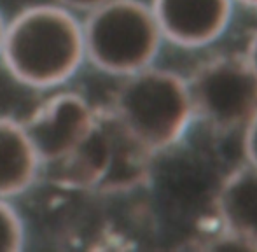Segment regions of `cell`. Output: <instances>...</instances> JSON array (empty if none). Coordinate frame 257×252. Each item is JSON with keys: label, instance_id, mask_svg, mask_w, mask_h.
<instances>
[{"label": "cell", "instance_id": "cell-1", "mask_svg": "<svg viewBox=\"0 0 257 252\" xmlns=\"http://www.w3.org/2000/svg\"><path fill=\"white\" fill-rule=\"evenodd\" d=\"M0 63L25 88L68 86L86 65L82 14L56 0L23 7L7 20Z\"/></svg>", "mask_w": 257, "mask_h": 252}, {"label": "cell", "instance_id": "cell-2", "mask_svg": "<svg viewBox=\"0 0 257 252\" xmlns=\"http://www.w3.org/2000/svg\"><path fill=\"white\" fill-rule=\"evenodd\" d=\"M154 158L107 105L98 107L95 123L79 146L44 170V175L68 191L102 198L126 196L151 181Z\"/></svg>", "mask_w": 257, "mask_h": 252}, {"label": "cell", "instance_id": "cell-3", "mask_svg": "<svg viewBox=\"0 0 257 252\" xmlns=\"http://www.w3.org/2000/svg\"><path fill=\"white\" fill-rule=\"evenodd\" d=\"M108 107L153 154L175 147L194 121L186 77L156 65L122 77Z\"/></svg>", "mask_w": 257, "mask_h": 252}, {"label": "cell", "instance_id": "cell-4", "mask_svg": "<svg viewBox=\"0 0 257 252\" xmlns=\"http://www.w3.org/2000/svg\"><path fill=\"white\" fill-rule=\"evenodd\" d=\"M86 63L122 79L154 65L165 42L151 4L107 0L82 14Z\"/></svg>", "mask_w": 257, "mask_h": 252}, {"label": "cell", "instance_id": "cell-5", "mask_svg": "<svg viewBox=\"0 0 257 252\" xmlns=\"http://www.w3.org/2000/svg\"><path fill=\"white\" fill-rule=\"evenodd\" d=\"M186 81L194 121L217 135L241 130L257 112V75L243 53L206 58Z\"/></svg>", "mask_w": 257, "mask_h": 252}, {"label": "cell", "instance_id": "cell-6", "mask_svg": "<svg viewBox=\"0 0 257 252\" xmlns=\"http://www.w3.org/2000/svg\"><path fill=\"white\" fill-rule=\"evenodd\" d=\"M48 95L23 119L44 170L67 158L88 135L98 107L82 93L67 86L46 91Z\"/></svg>", "mask_w": 257, "mask_h": 252}, {"label": "cell", "instance_id": "cell-7", "mask_svg": "<svg viewBox=\"0 0 257 252\" xmlns=\"http://www.w3.org/2000/svg\"><path fill=\"white\" fill-rule=\"evenodd\" d=\"M219 233L213 249L257 250V167L243 163L224 177L213 200Z\"/></svg>", "mask_w": 257, "mask_h": 252}, {"label": "cell", "instance_id": "cell-8", "mask_svg": "<svg viewBox=\"0 0 257 252\" xmlns=\"http://www.w3.org/2000/svg\"><path fill=\"white\" fill-rule=\"evenodd\" d=\"M234 4V0H153L151 7L165 41L196 49L222 37Z\"/></svg>", "mask_w": 257, "mask_h": 252}, {"label": "cell", "instance_id": "cell-9", "mask_svg": "<svg viewBox=\"0 0 257 252\" xmlns=\"http://www.w3.org/2000/svg\"><path fill=\"white\" fill-rule=\"evenodd\" d=\"M44 175V165L23 119L0 114V196L16 200Z\"/></svg>", "mask_w": 257, "mask_h": 252}, {"label": "cell", "instance_id": "cell-10", "mask_svg": "<svg viewBox=\"0 0 257 252\" xmlns=\"http://www.w3.org/2000/svg\"><path fill=\"white\" fill-rule=\"evenodd\" d=\"M28 228L14 200L0 196V252H20L27 247Z\"/></svg>", "mask_w": 257, "mask_h": 252}, {"label": "cell", "instance_id": "cell-11", "mask_svg": "<svg viewBox=\"0 0 257 252\" xmlns=\"http://www.w3.org/2000/svg\"><path fill=\"white\" fill-rule=\"evenodd\" d=\"M243 154L245 161L257 167V112L243 126Z\"/></svg>", "mask_w": 257, "mask_h": 252}, {"label": "cell", "instance_id": "cell-12", "mask_svg": "<svg viewBox=\"0 0 257 252\" xmlns=\"http://www.w3.org/2000/svg\"><path fill=\"white\" fill-rule=\"evenodd\" d=\"M56 2L70 7L72 11H75V13H79V14H86L88 11L102 6V4L107 2V0H56Z\"/></svg>", "mask_w": 257, "mask_h": 252}, {"label": "cell", "instance_id": "cell-13", "mask_svg": "<svg viewBox=\"0 0 257 252\" xmlns=\"http://www.w3.org/2000/svg\"><path fill=\"white\" fill-rule=\"evenodd\" d=\"M243 55H245V58H247V62L250 63L254 74L257 75V28L254 30V34L250 35V39H248L247 49H245Z\"/></svg>", "mask_w": 257, "mask_h": 252}, {"label": "cell", "instance_id": "cell-14", "mask_svg": "<svg viewBox=\"0 0 257 252\" xmlns=\"http://www.w3.org/2000/svg\"><path fill=\"white\" fill-rule=\"evenodd\" d=\"M7 20L9 18L4 14V11L0 9V56H2V48H4V39H6V28H7Z\"/></svg>", "mask_w": 257, "mask_h": 252}, {"label": "cell", "instance_id": "cell-15", "mask_svg": "<svg viewBox=\"0 0 257 252\" xmlns=\"http://www.w3.org/2000/svg\"><path fill=\"white\" fill-rule=\"evenodd\" d=\"M238 4H243L247 7H252V9H257V0H234Z\"/></svg>", "mask_w": 257, "mask_h": 252}]
</instances>
